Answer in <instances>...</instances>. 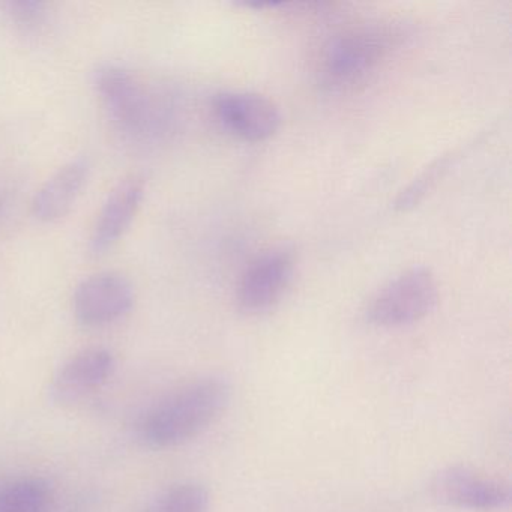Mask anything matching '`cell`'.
Returning a JSON list of instances; mask_svg holds the SVG:
<instances>
[{"label": "cell", "instance_id": "1", "mask_svg": "<svg viewBox=\"0 0 512 512\" xmlns=\"http://www.w3.org/2000/svg\"><path fill=\"white\" fill-rule=\"evenodd\" d=\"M232 388L223 377L193 380L151 407L137 425L140 440L149 448L184 445L208 430L227 409Z\"/></svg>", "mask_w": 512, "mask_h": 512}, {"label": "cell", "instance_id": "2", "mask_svg": "<svg viewBox=\"0 0 512 512\" xmlns=\"http://www.w3.org/2000/svg\"><path fill=\"white\" fill-rule=\"evenodd\" d=\"M439 289L428 269L415 268L389 281L368 305L367 317L379 328L415 325L436 308Z\"/></svg>", "mask_w": 512, "mask_h": 512}, {"label": "cell", "instance_id": "3", "mask_svg": "<svg viewBox=\"0 0 512 512\" xmlns=\"http://www.w3.org/2000/svg\"><path fill=\"white\" fill-rule=\"evenodd\" d=\"M94 85L110 118L124 133L140 136L151 127L154 107L130 71L121 65H100L94 73Z\"/></svg>", "mask_w": 512, "mask_h": 512}, {"label": "cell", "instance_id": "4", "mask_svg": "<svg viewBox=\"0 0 512 512\" xmlns=\"http://www.w3.org/2000/svg\"><path fill=\"white\" fill-rule=\"evenodd\" d=\"M431 493L445 505L473 512L502 511L508 508L512 497L505 482L464 466L440 470L431 481Z\"/></svg>", "mask_w": 512, "mask_h": 512}, {"label": "cell", "instance_id": "5", "mask_svg": "<svg viewBox=\"0 0 512 512\" xmlns=\"http://www.w3.org/2000/svg\"><path fill=\"white\" fill-rule=\"evenodd\" d=\"M134 289L118 272H100L77 286L73 298L76 319L88 328L110 325L130 313Z\"/></svg>", "mask_w": 512, "mask_h": 512}, {"label": "cell", "instance_id": "6", "mask_svg": "<svg viewBox=\"0 0 512 512\" xmlns=\"http://www.w3.org/2000/svg\"><path fill=\"white\" fill-rule=\"evenodd\" d=\"M212 109L224 130L247 142H263L281 125L280 109L268 98L251 92L217 95Z\"/></svg>", "mask_w": 512, "mask_h": 512}, {"label": "cell", "instance_id": "7", "mask_svg": "<svg viewBox=\"0 0 512 512\" xmlns=\"http://www.w3.org/2000/svg\"><path fill=\"white\" fill-rule=\"evenodd\" d=\"M116 370V358L106 347L80 350L64 362L50 383L53 403L67 406L103 388Z\"/></svg>", "mask_w": 512, "mask_h": 512}, {"label": "cell", "instance_id": "8", "mask_svg": "<svg viewBox=\"0 0 512 512\" xmlns=\"http://www.w3.org/2000/svg\"><path fill=\"white\" fill-rule=\"evenodd\" d=\"M295 259L289 250L263 254L245 272L238 292L239 308L250 316L268 313L283 298L292 280Z\"/></svg>", "mask_w": 512, "mask_h": 512}, {"label": "cell", "instance_id": "9", "mask_svg": "<svg viewBox=\"0 0 512 512\" xmlns=\"http://www.w3.org/2000/svg\"><path fill=\"white\" fill-rule=\"evenodd\" d=\"M383 52L385 41L374 32H356L337 38L326 49L323 80L335 88L355 85L374 70Z\"/></svg>", "mask_w": 512, "mask_h": 512}, {"label": "cell", "instance_id": "10", "mask_svg": "<svg viewBox=\"0 0 512 512\" xmlns=\"http://www.w3.org/2000/svg\"><path fill=\"white\" fill-rule=\"evenodd\" d=\"M145 196V185L137 176L119 182L98 212L97 221L89 238V250L101 256L124 236Z\"/></svg>", "mask_w": 512, "mask_h": 512}, {"label": "cell", "instance_id": "11", "mask_svg": "<svg viewBox=\"0 0 512 512\" xmlns=\"http://www.w3.org/2000/svg\"><path fill=\"white\" fill-rule=\"evenodd\" d=\"M89 172L91 166L88 158H74L64 164L35 194L32 203L35 217L41 221H55L64 217L80 196Z\"/></svg>", "mask_w": 512, "mask_h": 512}, {"label": "cell", "instance_id": "12", "mask_svg": "<svg viewBox=\"0 0 512 512\" xmlns=\"http://www.w3.org/2000/svg\"><path fill=\"white\" fill-rule=\"evenodd\" d=\"M52 485L41 476L23 475L0 482V512H50Z\"/></svg>", "mask_w": 512, "mask_h": 512}, {"label": "cell", "instance_id": "13", "mask_svg": "<svg viewBox=\"0 0 512 512\" xmlns=\"http://www.w3.org/2000/svg\"><path fill=\"white\" fill-rule=\"evenodd\" d=\"M211 493L199 482H181L160 494L148 512H209Z\"/></svg>", "mask_w": 512, "mask_h": 512}, {"label": "cell", "instance_id": "14", "mask_svg": "<svg viewBox=\"0 0 512 512\" xmlns=\"http://www.w3.org/2000/svg\"><path fill=\"white\" fill-rule=\"evenodd\" d=\"M5 17L14 28L25 34L40 31L47 20V7L37 0H11L2 5Z\"/></svg>", "mask_w": 512, "mask_h": 512}, {"label": "cell", "instance_id": "15", "mask_svg": "<svg viewBox=\"0 0 512 512\" xmlns=\"http://www.w3.org/2000/svg\"><path fill=\"white\" fill-rule=\"evenodd\" d=\"M0 211H2V202H0Z\"/></svg>", "mask_w": 512, "mask_h": 512}]
</instances>
